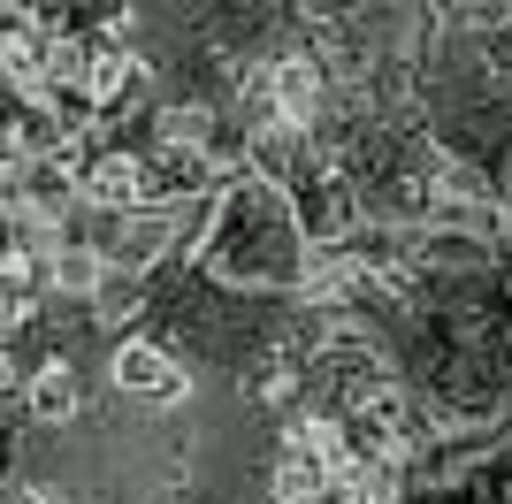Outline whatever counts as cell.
Returning a JSON list of instances; mask_svg holds the SVG:
<instances>
[{"label":"cell","mask_w":512,"mask_h":504,"mask_svg":"<svg viewBox=\"0 0 512 504\" xmlns=\"http://www.w3.org/2000/svg\"><path fill=\"white\" fill-rule=\"evenodd\" d=\"M16 405H23L31 420H46V428H54V420H69L77 405H85V390H77V367H69V359H39Z\"/></svg>","instance_id":"obj_4"},{"label":"cell","mask_w":512,"mask_h":504,"mask_svg":"<svg viewBox=\"0 0 512 504\" xmlns=\"http://www.w3.org/2000/svg\"><path fill=\"white\" fill-rule=\"evenodd\" d=\"M467 23H482V31H497V23H512V0H451Z\"/></svg>","instance_id":"obj_6"},{"label":"cell","mask_w":512,"mask_h":504,"mask_svg":"<svg viewBox=\"0 0 512 504\" xmlns=\"http://www.w3.org/2000/svg\"><path fill=\"white\" fill-rule=\"evenodd\" d=\"M199 268L230 291H283V283H306L314 268V237L299 230V207H291V184L268 176V168H237L230 184L214 191V237L199 252Z\"/></svg>","instance_id":"obj_1"},{"label":"cell","mask_w":512,"mask_h":504,"mask_svg":"<svg viewBox=\"0 0 512 504\" xmlns=\"http://www.w3.org/2000/svg\"><path fill=\"white\" fill-rule=\"evenodd\" d=\"M107 382H115V398H130V405H176L192 390L184 359H176L161 336H123V344L107 352Z\"/></svg>","instance_id":"obj_2"},{"label":"cell","mask_w":512,"mask_h":504,"mask_svg":"<svg viewBox=\"0 0 512 504\" xmlns=\"http://www.w3.org/2000/svg\"><path fill=\"white\" fill-rule=\"evenodd\" d=\"M8 504H62V497H54V489H31V482H23L16 497H8Z\"/></svg>","instance_id":"obj_7"},{"label":"cell","mask_w":512,"mask_h":504,"mask_svg":"<svg viewBox=\"0 0 512 504\" xmlns=\"http://www.w3.org/2000/svg\"><path fill=\"white\" fill-rule=\"evenodd\" d=\"M153 146H192V153H222V115L199 100L184 107H153Z\"/></svg>","instance_id":"obj_5"},{"label":"cell","mask_w":512,"mask_h":504,"mask_svg":"<svg viewBox=\"0 0 512 504\" xmlns=\"http://www.w3.org/2000/svg\"><path fill=\"white\" fill-rule=\"evenodd\" d=\"M85 207L92 214H138V207H153V153L100 146L85 161Z\"/></svg>","instance_id":"obj_3"}]
</instances>
